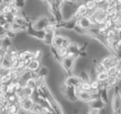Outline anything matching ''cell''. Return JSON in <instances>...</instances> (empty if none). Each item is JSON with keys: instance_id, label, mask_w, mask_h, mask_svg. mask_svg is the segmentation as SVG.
<instances>
[{"instance_id": "cell-1", "label": "cell", "mask_w": 121, "mask_h": 114, "mask_svg": "<svg viewBox=\"0 0 121 114\" xmlns=\"http://www.w3.org/2000/svg\"><path fill=\"white\" fill-rule=\"evenodd\" d=\"M99 91L85 92V91L77 90V96L78 101H80L83 103L88 104L93 99L99 98Z\"/></svg>"}, {"instance_id": "cell-2", "label": "cell", "mask_w": 121, "mask_h": 114, "mask_svg": "<svg viewBox=\"0 0 121 114\" xmlns=\"http://www.w3.org/2000/svg\"><path fill=\"white\" fill-rule=\"evenodd\" d=\"M111 103L112 114L121 113V90L118 86L114 88V92L113 94Z\"/></svg>"}, {"instance_id": "cell-3", "label": "cell", "mask_w": 121, "mask_h": 114, "mask_svg": "<svg viewBox=\"0 0 121 114\" xmlns=\"http://www.w3.org/2000/svg\"><path fill=\"white\" fill-rule=\"evenodd\" d=\"M100 63L104 67L106 71L108 70V68L113 67V66H121L120 57L117 55H115V54L109 55V56H107L103 58L100 61Z\"/></svg>"}, {"instance_id": "cell-4", "label": "cell", "mask_w": 121, "mask_h": 114, "mask_svg": "<svg viewBox=\"0 0 121 114\" xmlns=\"http://www.w3.org/2000/svg\"><path fill=\"white\" fill-rule=\"evenodd\" d=\"M71 42H72V40L69 37L58 33L57 30H56V33L53 38L52 47H53L56 49L62 47H67Z\"/></svg>"}, {"instance_id": "cell-5", "label": "cell", "mask_w": 121, "mask_h": 114, "mask_svg": "<svg viewBox=\"0 0 121 114\" xmlns=\"http://www.w3.org/2000/svg\"><path fill=\"white\" fill-rule=\"evenodd\" d=\"M50 23V18H48L47 16L42 15L34 19L33 21L30 23V25L34 30L38 31H43L45 26Z\"/></svg>"}, {"instance_id": "cell-6", "label": "cell", "mask_w": 121, "mask_h": 114, "mask_svg": "<svg viewBox=\"0 0 121 114\" xmlns=\"http://www.w3.org/2000/svg\"><path fill=\"white\" fill-rule=\"evenodd\" d=\"M76 60L77 59L75 58H69V57H65L62 59L60 64L65 71V73L67 75L66 76L71 75L73 74L72 72L75 66Z\"/></svg>"}, {"instance_id": "cell-7", "label": "cell", "mask_w": 121, "mask_h": 114, "mask_svg": "<svg viewBox=\"0 0 121 114\" xmlns=\"http://www.w3.org/2000/svg\"><path fill=\"white\" fill-rule=\"evenodd\" d=\"M61 92L64 97L69 102L76 103L79 102L77 96V89L74 87H67L63 85L61 87Z\"/></svg>"}, {"instance_id": "cell-8", "label": "cell", "mask_w": 121, "mask_h": 114, "mask_svg": "<svg viewBox=\"0 0 121 114\" xmlns=\"http://www.w3.org/2000/svg\"><path fill=\"white\" fill-rule=\"evenodd\" d=\"M77 25L86 32L89 30H90L93 26H95L91 18L88 15L78 18L77 19Z\"/></svg>"}, {"instance_id": "cell-9", "label": "cell", "mask_w": 121, "mask_h": 114, "mask_svg": "<svg viewBox=\"0 0 121 114\" xmlns=\"http://www.w3.org/2000/svg\"><path fill=\"white\" fill-rule=\"evenodd\" d=\"M82 83V82L81 81V80L79 79L77 75H76L72 74L71 75L66 76L63 85L67 87H74L75 89H77Z\"/></svg>"}, {"instance_id": "cell-10", "label": "cell", "mask_w": 121, "mask_h": 114, "mask_svg": "<svg viewBox=\"0 0 121 114\" xmlns=\"http://www.w3.org/2000/svg\"><path fill=\"white\" fill-rule=\"evenodd\" d=\"M34 104H35V102L32 97L24 98V99L18 101V104H19L21 110H22L25 112H27V113L29 112V111L31 109V108Z\"/></svg>"}, {"instance_id": "cell-11", "label": "cell", "mask_w": 121, "mask_h": 114, "mask_svg": "<svg viewBox=\"0 0 121 114\" xmlns=\"http://www.w3.org/2000/svg\"><path fill=\"white\" fill-rule=\"evenodd\" d=\"M87 105H88V107L89 109L96 110V111H99L104 110V109L106 106V105L101 101V99L100 98L93 99L92 101L89 102L87 104Z\"/></svg>"}, {"instance_id": "cell-12", "label": "cell", "mask_w": 121, "mask_h": 114, "mask_svg": "<svg viewBox=\"0 0 121 114\" xmlns=\"http://www.w3.org/2000/svg\"><path fill=\"white\" fill-rule=\"evenodd\" d=\"M89 14L88 9L84 2L79 3L75 10L74 14V19H77L79 17L87 16Z\"/></svg>"}, {"instance_id": "cell-13", "label": "cell", "mask_w": 121, "mask_h": 114, "mask_svg": "<svg viewBox=\"0 0 121 114\" xmlns=\"http://www.w3.org/2000/svg\"><path fill=\"white\" fill-rule=\"evenodd\" d=\"M41 66H42V65H41L40 60L33 59L28 63V65L26 67V69L32 73H37Z\"/></svg>"}, {"instance_id": "cell-14", "label": "cell", "mask_w": 121, "mask_h": 114, "mask_svg": "<svg viewBox=\"0 0 121 114\" xmlns=\"http://www.w3.org/2000/svg\"><path fill=\"white\" fill-rule=\"evenodd\" d=\"M37 76L36 73H32L26 69H25L24 71H23L21 73H20V77H19V81L23 85L25 83V82L31 78H35Z\"/></svg>"}, {"instance_id": "cell-15", "label": "cell", "mask_w": 121, "mask_h": 114, "mask_svg": "<svg viewBox=\"0 0 121 114\" xmlns=\"http://www.w3.org/2000/svg\"><path fill=\"white\" fill-rule=\"evenodd\" d=\"M1 47L3 49V51L4 52H9L12 48V42H11V39H9L8 37L5 36L4 37H3L1 39Z\"/></svg>"}, {"instance_id": "cell-16", "label": "cell", "mask_w": 121, "mask_h": 114, "mask_svg": "<svg viewBox=\"0 0 121 114\" xmlns=\"http://www.w3.org/2000/svg\"><path fill=\"white\" fill-rule=\"evenodd\" d=\"M99 92V98L106 105H107L109 102L108 90L106 88H101Z\"/></svg>"}, {"instance_id": "cell-17", "label": "cell", "mask_w": 121, "mask_h": 114, "mask_svg": "<svg viewBox=\"0 0 121 114\" xmlns=\"http://www.w3.org/2000/svg\"><path fill=\"white\" fill-rule=\"evenodd\" d=\"M67 47L68 49L69 52H71V53H72V54H75L76 56H78L79 49H80V46L77 43H76V42H72V41Z\"/></svg>"}, {"instance_id": "cell-18", "label": "cell", "mask_w": 121, "mask_h": 114, "mask_svg": "<svg viewBox=\"0 0 121 114\" xmlns=\"http://www.w3.org/2000/svg\"><path fill=\"white\" fill-rule=\"evenodd\" d=\"M78 77L79 78V79L81 80V81L82 83L84 82H88V83H90L91 79V77H90V75H89V73H88L85 70H82L79 72V73L77 75Z\"/></svg>"}, {"instance_id": "cell-19", "label": "cell", "mask_w": 121, "mask_h": 114, "mask_svg": "<svg viewBox=\"0 0 121 114\" xmlns=\"http://www.w3.org/2000/svg\"><path fill=\"white\" fill-rule=\"evenodd\" d=\"M56 32H52V33H45L44 38L43 39V42L45 44L48 45V46H51L52 45V41H53V38L54 36L55 35Z\"/></svg>"}, {"instance_id": "cell-20", "label": "cell", "mask_w": 121, "mask_h": 114, "mask_svg": "<svg viewBox=\"0 0 121 114\" xmlns=\"http://www.w3.org/2000/svg\"><path fill=\"white\" fill-rule=\"evenodd\" d=\"M88 9V11H89V13H92L94 12V11H96L97 9V4L93 0H86L84 2Z\"/></svg>"}, {"instance_id": "cell-21", "label": "cell", "mask_w": 121, "mask_h": 114, "mask_svg": "<svg viewBox=\"0 0 121 114\" xmlns=\"http://www.w3.org/2000/svg\"><path fill=\"white\" fill-rule=\"evenodd\" d=\"M109 75L108 73V72L106 71H104L103 72H101L99 73H97L96 75V80H97L99 82H100L101 83H105L108 78H109Z\"/></svg>"}, {"instance_id": "cell-22", "label": "cell", "mask_w": 121, "mask_h": 114, "mask_svg": "<svg viewBox=\"0 0 121 114\" xmlns=\"http://www.w3.org/2000/svg\"><path fill=\"white\" fill-rule=\"evenodd\" d=\"M21 111L18 102L15 104H9L8 113L9 114H18L19 111Z\"/></svg>"}, {"instance_id": "cell-23", "label": "cell", "mask_w": 121, "mask_h": 114, "mask_svg": "<svg viewBox=\"0 0 121 114\" xmlns=\"http://www.w3.org/2000/svg\"><path fill=\"white\" fill-rule=\"evenodd\" d=\"M36 74H37V76H39L45 79L50 74V70L46 66H41Z\"/></svg>"}, {"instance_id": "cell-24", "label": "cell", "mask_w": 121, "mask_h": 114, "mask_svg": "<svg viewBox=\"0 0 121 114\" xmlns=\"http://www.w3.org/2000/svg\"><path fill=\"white\" fill-rule=\"evenodd\" d=\"M57 49V53L58 56L62 59L63 58H65L67 56V54L69 52L68 49L67 47H60L56 49Z\"/></svg>"}, {"instance_id": "cell-25", "label": "cell", "mask_w": 121, "mask_h": 114, "mask_svg": "<svg viewBox=\"0 0 121 114\" xmlns=\"http://www.w3.org/2000/svg\"><path fill=\"white\" fill-rule=\"evenodd\" d=\"M36 78V77H35ZM35 78H31L28 80H27L23 85L26 87H28L32 90L36 89V83H35Z\"/></svg>"}, {"instance_id": "cell-26", "label": "cell", "mask_w": 121, "mask_h": 114, "mask_svg": "<svg viewBox=\"0 0 121 114\" xmlns=\"http://www.w3.org/2000/svg\"><path fill=\"white\" fill-rule=\"evenodd\" d=\"M42 109H43L42 106H41L39 104H38V103L35 102V104H33V106H32L31 109L29 111V112H28V114H40V112L42 111Z\"/></svg>"}, {"instance_id": "cell-27", "label": "cell", "mask_w": 121, "mask_h": 114, "mask_svg": "<svg viewBox=\"0 0 121 114\" xmlns=\"http://www.w3.org/2000/svg\"><path fill=\"white\" fill-rule=\"evenodd\" d=\"M77 90H82V91H85V92H91V87L90 83H88V82L82 83Z\"/></svg>"}, {"instance_id": "cell-28", "label": "cell", "mask_w": 121, "mask_h": 114, "mask_svg": "<svg viewBox=\"0 0 121 114\" xmlns=\"http://www.w3.org/2000/svg\"><path fill=\"white\" fill-rule=\"evenodd\" d=\"M91 91H99L101 89V83L99 82L97 80H91L90 82Z\"/></svg>"}, {"instance_id": "cell-29", "label": "cell", "mask_w": 121, "mask_h": 114, "mask_svg": "<svg viewBox=\"0 0 121 114\" xmlns=\"http://www.w3.org/2000/svg\"><path fill=\"white\" fill-rule=\"evenodd\" d=\"M6 101L9 104H15L18 102V99L14 93L6 94Z\"/></svg>"}, {"instance_id": "cell-30", "label": "cell", "mask_w": 121, "mask_h": 114, "mask_svg": "<svg viewBox=\"0 0 121 114\" xmlns=\"http://www.w3.org/2000/svg\"><path fill=\"white\" fill-rule=\"evenodd\" d=\"M121 68V66H113L110 68H108V70H106V71L108 72V75L110 77H115L118 69Z\"/></svg>"}, {"instance_id": "cell-31", "label": "cell", "mask_w": 121, "mask_h": 114, "mask_svg": "<svg viewBox=\"0 0 121 114\" xmlns=\"http://www.w3.org/2000/svg\"><path fill=\"white\" fill-rule=\"evenodd\" d=\"M11 6L8 5V4H4L2 6H1V13H3L4 15L6 16V15H9L10 14V12H11Z\"/></svg>"}, {"instance_id": "cell-32", "label": "cell", "mask_w": 121, "mask_h": 114, "mask_svg": "<svg viewBox=\"0 0 121 114\" xmlns=\"http://www.w3.org/2000/svg\"><path fill=\"white\" fill-rule=\"evenodd\" d=\"M94 69V71H95V72H96V74H97V73H101V72H103V71H106V69H105L104 67L102 66V64L100 63V61H99L97 64L95 65Z\"/></svg>"}, {"instance_id": "cell-33", "label": "cell", "mask_w": 121, "mask_h": 114, "mask_svg": "<svg viewBox=\"0 0 121 114\" xmlns=\"http://www.w3.org/2000/svg\"><path fill=\"white\" fill-rule=\"evenodd\" d=\"M42 51L40 49H36L35 51H34L33 52H32V55L33 57V59L35 60H39L41 56H42Z\"/></svg>"}, {"instance_id": "cell-34", "label": "cell", "mask_w": 121, "mask_h": 114, "mask_svg": "<svg viewBox=\"0 0 121 114\" xmlns=\"http://www.w3.org/2000/svg\"><path fill=\"white\" fill-rule=\"evenodd\" d=\"M6 102H7V101H6V95L4 94L0 93V104L4 105Z\"/></svg>"}, {"instance_id": "cell-35", "label": "cell", "mask_w": 121, "mask_h": 114, "mask_svg": "<svg viewBox=\"0 0 121 114\" xmlns=\"http://www.w3.org/2000/svg\"><path fill=\"white\" fill-rule=\"evenodd\" d=\"M100 111H96V110H91V109H89L88 112L86 114H99Z\"/></svg>"}, {"instance_id": "cell-36", "label": "cell", "mask_w": 121, "mask_h": 114, "mask_svg": "<svg viewBox=\"0 0 121 114\" xmlns=\"http://www.w3.org/2000/svg\"><path fill=\"white\" fill-rule=\"evenodd\" d=\"M108 4H109V5H112V4H113L115 2H116V0H104Z\"/></svg>"}, {"instance_id": "cell-37", "label": "cell", "mask_w": 121, "mask_h": 114, "mask_svg": "<svg viewBox=\"0 0 121 114\" xmlns=\"http://www.w3.org/2000/svg\"><path fill=\"white\" fill-rule=\"evenodd\" d=\"M79 111H80V109H79V108H75V109H74V111H73V114H78L79 113Z\"/></svg>"}, {"instance_id": "cell-38", "label": "cell", "mask_w": 121, "mask_h": 114, "mask_svg": "<svg viewBox=\"0 0 121 114\" xmlns=\"http://www.w3.org/2000/svg\"><path fill=\"white\" fill-rule=\"evenodd\" d=\"M94 1H95L97 4H100V3H101V2H103L104 0H93Z\"/></svg>"}, {"instance_id": "cell-39", "label": "cell", "mask_w": 121, "mask_h": 114, "mask_svg": "<svg viewBox=\"0 0 121 114\" xmlns=\"http://www.w3.org/2000/svg\"><path fill=\"white\" fill-rule=\"evenodd\" d=\"M18 114H28L27 112H25V111H22V110H21L20 111H19V113Z\"/></svg>"}, {"instance_id": "cell-40", "label": "cell", "mask_w": 121, "mask_h": 114, "mask_svg": "<svg viewBox=\"0 0 121 114\" xmlns=\"http://www.w3.org/2000/svg\"><path fill=\"white\" fill-rule=\"evenodd\" d=\"M74 1H77V2H79V3H81V2H84L86 0H74Z\"/></svg>"}, {"instance_id": "cell-41", "label": "cell", "mask_w": 121, "mask_h": 114, "mask_svg": "<svg viewBox=\"0 0 121 114\" xmlns=\"http://www.w3.org/2000/svg\"><path fill=\"white\" fill-rule=\"evenodd\" d=\"M1 52H4V51H3V49H2V48H1V47L0 46V53H1Z\"/></svg>"}, {"instance_id": "cell-42", "label": "cell", "mask_w": 121, "mask_h": 114, "mask_svg": "<svg viewBox=\"0 0 121 114\" xmlns=\"http://www.w3.org/2000/svg\"><path fill=\"white\" fill-rule=\"evenodd\" d=\"M9 114V113H5V114Z\"/></svg>"}]
</instances>
